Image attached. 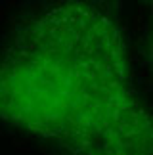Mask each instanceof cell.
I'll return each instance as SVG.
<instances>
[{
    "mask_svg": "<svg viewBox=\"0 0 153 155\" xmlns=\"http://www.w3.org/2000/svg\"><path fill=\"white\" fill-rule=\"evenodd\" d=\"M0 121L65 155H153V115L130 84L119 27L82 2L34 15L2 42Z\"/></svg>",
    "mask_w": 153,
    "mask_h": 155,
    "instance_id": "obj_1",
    "label": "cell"
},
{
    "mask_svg": "<svg viewBox=\"0 0 153 155\" xmlns=\"http://www.w3.org/2000/svg\"><path fill=\"white\" fill-rule=\"evenodd\" d=\"M149 63H151V69H153V42H151V48H149Z\"/></svg>",
    "mask_w": 153,
    "mask_h": 155,
    "instance_id": "obj_2",
    "label": "cell"
}]
</instances>
